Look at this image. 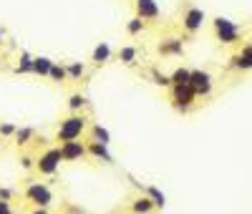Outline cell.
<instances>
[{
	"mask_svg": "<svg viewBox=\"0 0 252 214\" xmlns=\"http://www.w3.org/2000/svg\"><path fill=\"white\" fill-rule=\"evenodd\" d=\"M89 131V116L86 114H68L66 119H61L58 131H56V141H78Z\"/></svg>",
	"mask_w": 252,
	"mask_h": 214,
	"instance_id": "cell-1",
	"label": "cell"
},
{
	"mask_svg": "<svg viewBox=\"0 0 252 214\" xmlns=\"http://www.w3.org/2000/svg\"><path fill=\"white\" fill-rule=\"evenodd\" d=\"M23 199H26L31 207L51 209V204L56 202V194H53L51 184H46V182H28L26 189H23Z\"/></svg>",
	"mask_w": 252,
	"mask_h": 214,
	"instance_id": "cell-2",
	"label": "cell"
},
{
	"mask_svg": "<svg viewBox=\"0 0 252 214\" xmlns=\"http://www.w3.org/2000/svg\"><path fill=\"white\" fill-rule=\"evenodd\" d=\"M63 159H61V149L58 146H46L43 152L35 156V171L40 177H53L61 169Z\"/></svg>",
	"mask_w": 252,
	"mask_h": 214,
	"instance_id": "cell-3",
	"label": "cell"
},
{
	"mask_svg": "<svg viewBox=\"0 0 252 214\" xmlns=\"http://www.w3.org/2000/svg\"><path fill=\"white\" fill-rule=\"evenodd\" d=\"M194 101H197V93L189 86H172V106L177 111L187 114L194 106Z\"/></svg>",
	"mask_w": 252,
	"mask_h": 214,
	"instance_id": "cell-4",
	"label": "cell"
},
{
	"mask_svg": "<svg viewBox=\"0 0 252 214\" xmlns=\"http://www.w3.org/2000/svg\"><path fill=\"white\" fill-rule=\"evenodd\" d=\"M212 23H215V33H217V38L224 43V46H232V43L240 40V28L232 23V20H227V18H215Z\"/></svg>",
	"mask_w": 252,
	"mask_h": 214,
	"instance_id": "cell-5",
	"label": "cell"
},
{
	"mask_svg": "<svg viewBox=\"0 0 252 214\" xmlns=\"http://www.w3.org/2000/svg\"><path fill=\"white\" fill-rule=\"evenodd\" d=\"M58 149H61V159L63 161H83V159H89V152H86V141H63V144H58Z\"/></svg>",
	"mask_w": 252,
	"mask_h": 214,
	"instance_id": "cell-6",
	"label": "cell"
},
{
	"mask_svg": "<svg viewBox=\"0 0 252 214\" xmlns=\"http://www.w3.org/2000/svg\"><path fill=\"white\" fill-rule=\"evenodd\" d=\"M189 89L197 93V98L209 96L212 93V76L207 71H192V76H189Z\"/></svg>",
	"mask_w": 252,
	"mask_h": 214,
	"instance_id": "cell-7",
	"label": "cell"
},
{
	"mask_svg": "<svg viewBox=\"0 0 252 214\" xmlns=\"http://www.w3.org/2000/svg\"><path fill=\"white\" fill-rule=\"evenodd\" d=\"M134 10H136V18H141L144 23H157L161 15L157 0H134Z\"/></svg>",
	"mask_w": 252,
	"mask_h": 214,
	"instance_id": "cell-8",
	"label": "cell"
},
{
	"mask_svg": "<svg viewBox=\"0 0 252 214\" xmlns=\"http://www.w3.org/2000/svg\"><path fill=\"white\" fill-rule=\"evenodd\" d=\"M202 23H204V10L202 8H189L182 18V28L187 33H197L202 28Z\"/></svg>",
	"mask_w": 252,
	"mask_h": 214,
	"instance_id": "cell-9",
	"label": "cell"
},
{
	"mask_svg": "<svg viewBox=\"0 0 252 214\" xmlns=\"http://www.w3.org/2000/svg\"><path fill=\"white\" fill-rule=\"evenodd\" d=\"M86 152L91 159L101 161V164H114V154L109 152V146L103 144H96V141H86Z\"/></svg>",
	"mask_w": 252,
	"mask_h": 214,
	"instance_id": "cell-10",
	"label": "cell"
},
{
	"mask_svg": "<svg viewBox=\"0 0 252 214\" xmlns=\"http://www.w3.org/2000/svg\"><path fill=\"white\" fill-rule=\"evenodd\" d=\"M86 141H96V144L109 146V144H111V134H109V128H103L101 123H89Z\"/></svg>",
	"mask_w": 252,
	"mask_h": 214,
	"instance_id": "cell-11",
	"label": "cell"
},
{
	"mask_svg": "<svg viewBox=\"0 0 252 214\" xmlns=\"http://www.w3.org/2000/svg\"><path fill=\"white\" fill-rule=\"evenodd\" d=\"M232 63H229V66L232 68H240V71H247V68H252V43H247V46L237 53V56H232L229 58Z\"/></svg>",
	"mask_w": 252,
	"mask_h": 214,
	"instance_id": "cell-12",
	"label": "cell"
},
{
	"mask_svg": "<svg viewBox=\"0 0 252 214\" xmlns=\"http://www.w3.org/2000/svg\"><path fill=\"white\" fill-rule=\"evenodd\" d=\"M111 56H114V51H111L109 43H98V46L91 51V63L94 66H106V63L111 61Z\"/></svg>",
	"mask_w": 252,
	"mask_h": 214,
	"instance_id": "cell-13",
	"label": "cell"
},
{
	"mask_svg": "<svg viewBox=\"0 0 252 214\" xmlns=\"http://www.w3.org/2000/svg\"><path fill=\"white\" fill-rule=\"evenodd\" d=\"M161 56H182L184 53V43L179 38H164L157 48Z\"/></svg>",
	"mask_w": 252,
	"mask_h": 214,
	"instance_id": "cell-14",
	"label": "cell"
},
{
	"mask_svg": "<svg viewBox=\"0 0 252 214\" xmlns=\"http://www.w3.org/2000/svg\"><path fill=\"white\" fill-rule=\"evenodd\" d=\"M53 58H48V56H35L33 58V76H40V78H48V73H51V68H53Z\"/></svg>",
	"mask_w": 252,
	"mask_h": 214,
	"instance_id": "cell-15",
	"label": "cell"
},
{
	"mask_svg": "<svg viewBox=\"0 0 252 214\" xmlns=\"http://www.w3.org/2000/svg\"><path fill=\"white\" fill-rule=\"evenodd\" d=\"M154 209H157V207L149 202V197H144V194L134 197L131 204H129V212H131V214H152Z\"/></svg>",
	"mask_w": 252,
	"mask_h": 214,
	"instance_id": "cell-16",
	"label": "cell"
},
{
	"mask_svg": "<svg viewBox=\"0 0 252 214\" xmlns=\"http://www.w3.org/2000/svg\"><path fill=\"white\" fill-rule=\"evenodd\" d=\"M86 63L83 61H68L66 63V73H68V81H81V78H86Z\"/></svg>",
	"mask_w": 252,
	"mask_h": 214,
	"instance_id": "cell-17",
	"label": "cell"
},
{
	"mask_svg": "<svg viewBox=\"0 0 252 214\" xmlns=\"http://www.w3.org/2000/svg\"><path fill=\"white\" fill-rule=\"evenodd\" d=\"M136 58H139V48H136V46H124V48H119V53H116V61H121L124 66H134Z\"/></svg>",
	"mask_w": 252,
	"mask_h": 214,
	"instance_id": "cell-18",
	"label": "cell"
},
{
	"mask_svg": "<svg viewBox=\"0 0 252 214\" xmlns=\"http://www.w3.org/2000/svg\"><path fill=\"white\" fill-rule=\"evenodd\" d=\"M89 106V98L83 93H71L68 96V111L71 114H83V109Z\"/></svg>",
	"mask_w": 252,
	"mask_h": 214,
	"instance_id": "cell-19",
	"label": "cell"
},
{
	"mask_svg": "<svg viewBox=\"0 0 252 214\" xmlns=\"http://www.w3.org/2000/svg\"><path fill=\"white\" fill-rule=\"evenodd\" d=\"M144 197H149V202H152L157 209H164V204H166L164 191H161V189H157V186H146V189H144Z\"/></svg>",
	"mask_w": 252,
	"mask_h": 214,
	"instance_id": "cell-20",
	"label": "cell"
},
{
	"mask_svg": "<svg viewBox=\"0 0 252 214\" xmlns=\"http://www.w3.org/2000/svg\"><path fill=\"white\" fill-rule=\"evenodd\" d=\"M13 139H15V144H18V146H28V144L35 139V128H33V126H23V128H18Z\"/></svg>",
	"mask_w": 252,
	"mask_h": 214,
	"instance_id": "cell-21",
	"label": "cell"
},
{
	"mask_svg": "<svg viewBox=\"0 0 252 214\" xmlns=\"http://www.w3.org/2000/svg\"><path fill=\"white\" fill-rule=\"evenodd\" d=\"M48 78H51L53 83H58V86H63V83H68V73H66V63H53V68H51Z\"/></svg>",
	"mask_w": 252,
	"mask_h": 214,
	"instance_id": "cell-22",
	"label": "cell"
},
{
	"mask_svg": "<svg viewBox=\"0 0 252 214\" xmlns=\"http://www.w3.org/2000/svg\"><path fill=\"white\" fill-rule=\"evenodd\" d=\"M33 58H35V56H31L28 51H20L15 71H18V73H33Z\"/></svg>",
	"mask_w": 252,
	"mask_h": 214,
	"instance_id": "cell-23",
	"label": "cell"
},
{
	"mask_svg": "<svg viewBox=\"0 0 252 214\" xmlns=\"http://www.w3.org/2000/svg\"><path fill=\"white\" fill-rule=\"evenodd\" d=\"M189 76H192L189 68H177L169 73V81H172V86H189Z\"/></svg>",
	"mask_w": 252,
	"mask_h": 214,
	"instance_id": "cell-24",
	"label": "cell"
},
{
	"mask_svg": "<svg viewBox=\"0 0 252 214\" xmlns=\"http://www.w3.org/2000/svg\"><path fill=\"white\" fill-rule=\"evenodd\" d=\"M144 28H146V23H144L141 18H136V15L129 20V23H126V33H129V35H139Z\"/></svg>",
	"mask_w": 252,
	"mask_h": 214,
	"instance_id": "cell-25",
	"label": "cell"
},
{
	"mask_svg": "<svg viewBox=\"0 0 252 214\" xmlns=\"http://www.w3.org/2000/svg\"><path fill=\"white\" fill-rule=\"evenodd\" d=\"M149 73H152V81L157 86H161V89H172V81H169V76H166V73H159V68H152Z\"/></svg>",
	"mask_w": 252,
	"mask_h": 214,
	"instance_id": "cell-26",
	"label": "cell"
},
{
	"mask_svg": "<svg viewBox=\"0 0 252 214\" xmlns=\"http://www.w3.org/2000/svg\"><path fill=\"white\" fill-rule=\"evenodd\" d=\"M20 166H23V169H35V156L33 154H20Z\"/></svg>",
	"mask_w": 252,
	"mask_h": 214,
	"instance_id": "cell-27",
	"label": "cell"
},
{
	"mask_svg": "<svg viewBox=\"0 0 252 214\" xmlns=\"http://www.w3.org/2000/svg\"><path fill=\"white\" fill-rule=\"evenodd\" d=\"M15 131H18V128L13 126V123H0V136H15Z\"/></svg>",
	"mask_w": 252,
	"mask_h": 214,
	"instance_id": "cell-28",
	"label": "cell"
},
{
	"mask_svg": "<svg viewBox=\"0 0 252 214\" xmlns=\"http://www.w3.org/2000/svg\"><path fill=\"white\" fill-rule=\"evenodd\" d=\"M15 197V191L13 189H8V186H0V199H3V202H10Z\"/></svg>",
	"mask_w": 252,
	"mask_h": 214,
	"instance_id": "cell-29",
	"label": "cell"
},
{
	"mask_svg": "<svg viewBox=\"0 0 252 214\" xmlns=\"http://www.w3.org/2000/svg\"><path fill=\"white\" fill-rule=\"evenodd\" d=\"M0 214H13V204H10V202H3V199H0Z\"/></svg>",
	"mask_w": 252,
	"mask_h": 214,
	"instance_id": "cell-30",
	"label": "cell"
},
{
	"mask_svg": "<svg viewBox=\"0 0 252 214\" xmlns=\"http://www.w3.org/2000/svg\"><path fill=\"white\" fill-rule=\"evenodd\" d=\"M28 214H51V209H40V207H33Z\"/></svg>",
	"mask_w": 252,
	"mask_h": 214,
	"instance_id": "cell-31",
	"label": "cell"
},
{
	"mask_svg": "<svg viewBox=\"0 0 252 214\" xmlns=\"http://www.w3.org/2000/svg\"><path fill=\"white\" fill-rule=\"evenodd\" d=\"M3 43H5V33H3V31H0V46H3Z\"/></svg>",
	"mask_w": 252,
	"mask_h": 214,
	"instance_id": "cell-32",
	"label": "cell"
},
{
	"mask_svg": "<svg viewBox=\"0 0 252 214\" xmlns=\"http://www.w3.org/2000/svg\"><path fill=\"white\" fill-rule=\"evenodd\" d=\"M66 214H81V212H78V209H71V212H66Z\"/></svg>",
	"mask_w": 252,
	"mask_h": 214,
	"instance_id": "cell-33",
	"label": "cell"
}]
</instances>
